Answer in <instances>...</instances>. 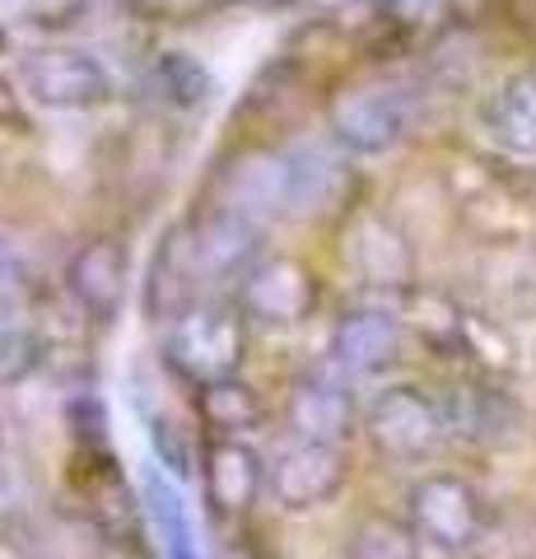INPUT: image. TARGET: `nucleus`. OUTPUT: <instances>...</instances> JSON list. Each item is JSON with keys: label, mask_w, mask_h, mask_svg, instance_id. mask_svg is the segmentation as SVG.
Here are the masks:
<instances>
[{"label": "nucleus", "mask_w": 536, "mask_h": 559, "mask_svg": "<svg viewBox=\"0 0 536 559\" xmlns=\"http://www.w3.org/2000/svg\"><path fill=\"white\" fill-rule=\"evenodd\" d=\"M415 112H420V94L406 84H359V90L332 103V140L341 150L373 159V154H388L410 135Z\"/></svg>", "instance_id": "nucleus-1"}, {"label": "nucleus", "mask_w": 536, "mask_h": 559, "mask_svg": "<svg viewBox=\"0 0 536 559\" xmlns=\"http://www.w3.org/2000/svg\"><path fill=\"white\" fill-rule=\"evenodd\" d=\"M406 522L425 546L443 555H462L480 540L486 527V503H480L476 485L453 476V471H434V476L415 480L406 495Z\"/></svg>", "instance_id": "nucleus-2"}, {"label": "nucleus", "mask_w": 536, "mask_h": 559, "mask_svg": "<svg viewBox=\"0 0 536 559\" xmlns=\"http://www.w3.org/2000/svg\"><path fill=\"white\" fill-rule=\"evenodd\" d=\"M20 90L47 112H84L112 94V70L94 51L38 47L20 61Z\"/></svg>", "instance_id": "nucleus-3"}, {"label": "nucleus", "mask_w": 536, "mask_h": 559, "mask_svg": "<svg viewBox=\"0 0 536 559\" xmlns=\"http://www.w3.org/2000/svg\"><path fill=\"white\" fill-rule=\"evenodd\" d=\"M168 364L201 388L229 382L243 359V322L229 308H187L168 322Z\"/></svg>", "instance_id": "nucleus-4"}, {"label": "nucleus", "mask_w": 536, "mask_h": 559, "mask_svg": "<svg viewBox=\"0 0 536 559\" xmlns=\"http://www.w3.org/2000/svg\"><path fill=\"white\" fill-rule=\"evenodd\" d=\"M365 433L383 457L420 462L443 443V433H448L443 401H434L425 388H410V382H402V388H383L365 411Z\"/></svg>", "instance_id": "nucleus-5"}, {"label": "nucleus", "mask_w": 536, "mask_h": 559, "mask_svg": "<svg viewBox=\"0 0 536 559\" xmlns=\"http://www.w3.org/2000/svg\"><path fill=\"white\" fill-rule=\"evenodd\" d=\"M345 485V452L332 443H308V439H289L271 452L266 462V489L271 499L289 513H308L326 503Z\"/></svg>", "instance_id": "nucleus-6"}, {"label": "nucleus", "mask_w": 536, "mask_h": 559, "mask_svg": "<svg viewBox=\"0 0 536 559\" xmlns=\"http://www.w3.org/2000/svg\"><path fill=\"white\" fill-rule=\"evenodd\" d=\"M266 224L252 219L248 210H238L234 201L215 197L211 205L196 215V224L187 229L192 238V257H196V271L201 280H215V275H229V271H243L248 257L257 248Z\"/></svg>", "instance_id": "nucleus-7"}, {"label": "nucleus", "mask_w": 536, "mask_h": 559, "mask_svg": "<svg viewBox=\"0 0 536 559\" xmlns=\"http://www.w3.org/2000/svg\"><path fill=\"white\" fill-rule=\"evenodd\" d=\"M65 285H71L75 304L90 312L94 322H112L122 312L127 294H131V257L117 238H94L71 257V271H65Z\"/></svg>", "instance_id": "nucleus-8"}, {"label": "nucleus", "mask_w": 536, "mask_h": 559, "mask_svg": "<svg viewBox=\"0 0 536 559\" xmlns=\"http://www.w3.org/2000/svg\"><path fill=\"white\" fill-rule=\"evenodd\" d=\"M275 159V201H281V215H318L322 205H332L345 191V168L318 145H289Z\"/></svg>", "instance_id": "nucleus-9"}, {"label": "nucleus", "mask_w": 536, "mask_h": 559, "mask_svg": "<svg viewBox=\"0 0 536 559\" xmlns=\"http://www.w3.org/2000/svg\"><path fill=\"white\" fill-rule=\"evenodd\" d=\"M402 355V322L388 308H350L332 331V359L350 378L388 373Z\"/></svg>", "instance_id": "nucleus-10"}, {"label": "nucleus", "mask_w": 536, "mask_h": 559, "mask_svg": "<svg viewBox=\"0 0 536 559\" xmlns=\"http://www.w3.org/2000/svg\"><path fill=\"white\" fill-rule=\"evenodd\" d=\"M243 308L262 326H299L313 312V280L299 261H257L243 280Z\"/></svg>", "instance_id": "nucleus-11"}, {"label": "nucleus", "mask_w": 536, "mask_h": 559, "mask_svg": "<svg viewBox=\"0 0 536 559\" xmlns=\"http://www.w3.org/2000/svg\"><path fill=\"white\" fill-rule=\"evenodd\" d=\"M289 433L294 439H308V443H332L345 448L355 429V396L345 392V382L336 378H303L289 396Z\"/></svg>", "instance_id": "nucleus-12"}, {"label": "nucleus", "mask_w": 536, "mask_h": 559, "mask_svg": "<svg viewBox=\"0 0 536 559\" xmlns=\"http://www.w3.org/2000/svg\"><path fill=\"white\" fill-rule=\"evenodd\" d=\"M480 127H486V135L499 150L532 159L536 154V70H517L480 103Z\"/></svg>", "instance_id": "nucleus-13"}, {"label": "nucleus", "mask_w": 536, "mask_h": 559, "mask_svg": "<svg viewBox=\"0 0 536 559\" xmlns=\"http://www.w3.org/2000/svg\"><path fill=\"white\" fill-rule=\"evenodd\" d=\"M345 261L350 271L378 289H396L410 280V242L402 238V229H392L388 219H359L350 238H345Z\"/></svg>", "instance_id": "nucleus-14"}, {"label": "nucleus", "mask_w": 536, "mask_h": 559, "mask_svg": "<svg viewBox=\"0 0 536 559\" xmlns=\"http://www.w3.org/2000/svg\"><path fill=\"white\" fill-rule=\"evenodd\" d=\"M262 485H266V462L243 439H219L205 452V489H211V503L224 518L248 513Z\"/></svg>", "instance_id": "nucleus-15"}, {"label": "nucleus", "mask_w": 536, "mask_h": 559, "mask_svg": "<svg viewBox=\"0 0 536 559\" xmlns=\"http://www.w3.org/2000/svg\"><path fill=\"white\" fill-rule=\"evenodd\" d=\"M145 84H150V94L172 112H196L215 94L211 70H205V61L192 57V51H159L145 70Z\"/></svg>", "instance_id": "nucleus-16"}, {"label": "nucleus", "mask_w": 536, "mask_h": 559, "mask_svg": "<svg viewBox=\"0 0 536 559\" xmlns=\"http://www.w3.org/2000/svg\"><path fill=\"white\" fill-rule=\"evenodd\" d=\"M192 280H201L196 271V257H192V238L187 234H172L159 257H154V266H150V285H145V299H150V312L159 322H172V318H182V299H187V285Z\"/></svg>", "instance_id": "nucleus-17"}, {"label": "nucleus", "mask_w": 536, "mask_h": 559, "mask_svg": "<svg viewBox=\"0 0 536 559\" xmlns=\"http://www.w3.org/2000/svg\"><path fill=\"white\" fill-rule=\"evenodd\" d=\"M443 419H448V433H462L472 443H490L509 433L513 406L495 388H453L443 401Z\"/></svg>", "instance_id": "nucleus-18"}, {"label": "nucleus", "mask_w": 536, "mask_h": 559, "mask_svg": "<svg viewBox=\"0 0 536 559\" xmlns=\"http://www.w3.org/2000/svg\"><path fill=\"white\" fill-rule=\"evenodd\" d=\"M145 513L159 532V546H164V559H201V546H196V527H192V513L178 495V485L168 476H154L145 480Z\"/></svg>", "instance_id": "nucleus-19"}, {"label": "nucleus", "mask_w": 536, "mask_h": 559, "mask_svg": "<svg viewBox=\"0 0 536 559\" xmlns=\"http://www.w3.org/2000/svg\"><path fill=\"white\" fill-rule=\"evenodd\" d=\"M425 540L415 536L406 518L365 513L345 536V559H420Z\"/></svg>", "instance_id": "nucleus-20"}, {"label": "nucleus", "mask_w": 536, "mask_h": 559, "mask_svg": "<svg viewBox=\"0 0 536 559\" xmlns=\"http://www.w3.org/2000/svg\"><path fill=\"white\" fill-rule=\"evenodd\" d=\"M43 364V336L24 322L0 318V388H20L38 373Z\"/></svg>", "instance_id": "nucleus-21"}, {"label": "nucleus", "mask_w": 536, "mask_h": 559, "mask_svg": "<svg viewBox=\"0 0 536 559\" xmlns=\"http://www.w3.org/2000/svg\"><path fill=\"white\" fill-rule=\"evenodd\" d=\"M201 406L211 415V425L224 433V439H238L243 429H252L257 419V396L248 388H238V382H215V388L201 392Z\"/></svg>", "instance_id": "nucleus-22"}, {"label": "nucleus", "mask_w": 536, "mask_h": 559, "mask_svg": "<svg viewBox=\"0 0 536 559\" xmlns=\"http://www.w3.org/2000/svg\"><path fill=\"white\" fill-rule=\"evenodd\" d=\"M28 289V271H24V257L10 248L5 238H0V318H10L14 308H20Z\"/></svg>", "instance_id": "nucleus-23"}, {"label": "nucleus", "mask_w": 536, "mask_h": 559, "mask_svg": "<svg viewBox=\"0 0 536 559\" xmlns=\"http://www.w3.org/2000/svg\"><path fill=\"white\" fill-rule=\"evenodd\" d=\"M14 489H20V485H14L10 466H0V509H10V503H14Z\"/></svg>", "instance_id": "nucleus-24"}]
</instances>
